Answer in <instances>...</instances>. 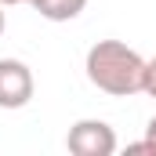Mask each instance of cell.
Segmentation results:
<instances>
[{
    "mask_svg": "<svg viewBox=\"0 0 156 156\" xmlns=\"http://www.w3.org/2000/svg\"><path fill=\"white\" fill-rule=\"evenodd\" d=\"M66 149L73 156H113L116 153V131L105 120H76L66 134Z\"/></svg>",
    "mask_w": 156,
    "mask_h": 156,
    "instance_id": "cell-2",
    "label": "cell"
},
{
    "mask_svg": "<svg viewBox=\"0 0 156 156\" xmlns=\"http://www.w3.org/2000/svg\"><path fill=\"white\" fill-rule=\"evenodd\" d=\"M145 94L156 98V55L149 58V66H145Z\"/></svg>",
    "mask_w": 156,
    "mask_h": 156,
    "instance_id": "cell-5",
    "label": "cell"
},
{
    "mask_svg": "<svg viewBox=\"0 0 156 156\" xmlns=\"http://www.w3.org/2000/svg\"><path fill=\"white\" fill-rule=\"evenodd\" d=\"M145 66L149 62L123 40H98L87 47V58H83L87 80L113 98L145 94Z\"/></svg>",
    "mask_w": 156,
    "mask_h": 156,
    "instance_id": "cell-1",
    "label": "cell"
},
{
    "mask_svg": "<svg viewBox=\"0 0 156 156\" xmlns=\"http://www.w3.org/2000/svg\"><path fill=\"white\" fill-rule=\"evenodd\" d=\"M4 7H18V4H29V0H0Z\"/></svg>",
    "mask_w": 156,
    "mask_h": 156,
    "instance_id": "cell-7",
    "label": "cell"
},
{
    "mask_svg": "<svg viewBox=\"0 0 156 156\" xmlns=\"http://www.w3.org/2000/svg\"><path fill=\"white\" fill-rule=\"evenodd\" d=\"M37 80L22 58H0V109H26L33 102Z\"/></svg>",
    "mask_w": 156,
    "mask_h": 156,
    "instance_id": "cell-3",
    "label": "cell"
},
{
    "mask_svg": "<svg viewBox=\"0 0 156 156\" xmlns=\"http://www.w3.org/2000/svg\"><path fill=\"white\" fill-rule=\"evenodd\" d=\"M29 7L47 22H69L87 7V0H29Z\"/></svg>",
    "mask_w": 156,
    "mask_h": 156,
    "instance_id": "cell-4",
    "label": "cell"
},
{
    "mask_svg": "<svg viewBox=\"0 0 156 156\" xmlns=\"http://www.w3.org/2000/svg\"><path fill=\"white\" fill-rule=\"evenodd\" d=\"M0 33H4V4H0Z\"/></svg>",
    "mask_w": 156,
    "mask_h": 156,
    "instance_id": "cell-8",
    "label": "cell"
},
{
    "mask_svg": "<svg viewBox=\"0 0 156 156\" xmlns=\"http://www.w3.org/2000/svg\"><path fill=\"white\" fill-rule=\"evenodd\" d=\"M145 145H149V153L156 156V116L149 120V127H145Z\"/></svg>",
    "mask_w": 156,
    "mask_h": 156,
    "instance_id": "cell-6",
    "label": "cell"
}]
</instances>
